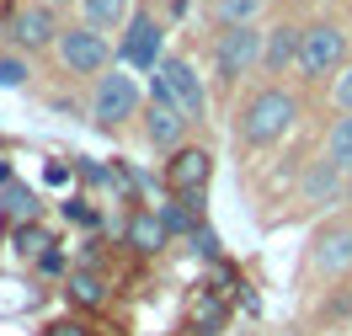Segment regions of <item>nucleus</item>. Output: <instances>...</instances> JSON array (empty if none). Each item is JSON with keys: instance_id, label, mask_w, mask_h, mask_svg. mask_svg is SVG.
Listing matches in <instances>:
<instances>
[{"instance_id": "obj_1", "label": "nucleus", "mask_w": 352, "mask_h": 336, "mask_svg": "<svg viewBox=\"0 0 352 336\" xmlns=\"http://www.w3.org/2000/svg\"><path fill=\"white\" fill-rule=\"evenodd\" d=\"M299 117H305L299 91H288L283 80H262L235 112V139H241V150H272L294 134Z\"/></svg>"}, {"instance_id": "obj_2", "label": "nucleus", "mask_w": 352, "mask_h": 336, "mask_svg": "<svg viewBox=\"0 0 352 336\" xmlns=\"http://www.w3.org/2000/svg\"><path fill=\"white\" fill-rule=\"evenodd\" d=\"M54 65H59V75H69V80H102V75L118 65V48H112L107 32H96V27H86V22H69L65 32H59V43H54Z\"/></svg>"}, {"instance_id": "obj_3", "label": "nucleus", "mask_w": 352, "mask_h": 336, "mask_svg": "<svg viewBox=\"0 0 352 336\" xmlns=\"http://www.w3.org/2000/svg\"><path fill=\"white\" fill-rule=\"evenodd\" d=\"M144 86H139V75L123 65H112L102 80H91V123L102 128V134H118L123 123H133L139 112H144Z\"/></svg>"}, {"instance_id": "obj_4", "label": "nucleus", "mask_w": 352, "mask_h": 336, "mask_svg": "<svg viewBox=\"0 0 352 336\" xmlns=\"http://www.w3.org/2000/svg\"><path fill=\"white\" fill-rule=\"evenodd\" d=\"M352 59V32L331 16H315L305 22V38H299V80H336Z\"/></svg>"}, {"instance_id": "obj_5", "label": "nucleus", "mask_w": 352, "mask_h": 336, "mask_svg": "<svg viewBox=\"0 0 352 336\" xmlns=\"http://www.w3.org/2000/svg\"><path fill=\"white\" fill-rule=\"evenodd\" d=\"M208 65L219 91H235L245 75H262V27H219L208 43Z\"/></svg>"}, {"instance_id": "obj_6", "label": "nucleus", "mask_w": 352, "mask_h": 336, "mask_svg": "<svg viewBox=\"0 0 352 336\" xmlns=\"http://www.w3.org/2000/svg\"><path fill=\"white\" fill-rule=\"evenodd\" d=\"M150 96H166L192 128L208 123V86H203V75L192 69V59H182V54H160L155 80H150Z\"/></svg>"}, {"instance_id": "obj_7", "label": "nucleus", "mask_w": 352, "mask_h": 336, "mask_svg": "<svg viewBox=\"0 0 352 336\" xmlns=\"http://www.w3.org/2000/svg\"><path fill=\"white\" fill-rule=\"evenodd\" d=\"M59 32H65V22H59V11L48 5V0H22V5H11L6 11V38H11V48L16 54H54V43H59Z\"/></svg>"}, {"instance_id": "obj_8", "label": "nucleus", "mask_w": 352, "mask_h": 336, "mask_svg": "<svg viewBox=\"0 0 352 336\" xmlns=\"http://www.w3.org/2000/svg\"><path fill=\"white\" fill-rule=\"evenodd\" d=\"M208 181H214V150L208 144H182L171 155L160 160V187L171 192V198H203L208 192Z\"/></svg>"}, {"instance_id": "obj_9", "label": "nucleus", "mask_w": 352, "mask_h": 336, "mask_svg": "<svg viewBox=\"0 0 352 336\" xmlns=\"http://www.w3.org/2000/svg\"><path fill=\"white\" fill-rule=\"evenodd\" d=\"M160 43H166V27L150 5H133L129 27H123V43H118V65L133 69V75H155L160 65Z\"/></svg>"}, {"instance_id": "obj_10", "label": "nucleus", "mask_w": 352, "mask_h": 336, "mask_svg": "<svg viewBox=\"0 0 352 336\" xmlns=\"http://www.w3.org/2000/svg\"><path fill=\"white\" fill-rule=\"evenodd\" d=\"M352 272V219H326L309 240V278L336 283Z\"/></svg>"}, {"instance_id": "obj_11", "label": "nucleus", "mask_w": 352, "mask_h": 336, "mask_svg": "<svg viewBox=\"0 0 352 336\" xmlns=\"http://www.w3.org/2000/svg\"><path fill=\"white\" fill-rule=\"evenodd\" d=\"M139 128H144V144H150V150H160V155L182 150V144H187V134H192V123H187V117H182L166 96H150V102H144Z\"/></svg>"}, {"instance_id": "obj_12", "label": "nucleus", "mask_w": 352, "mask_h": 336, "mask_svg": "<svg viewBox=\"0 0 352 336\" xmlns=\"http://www.w3.org/2000/svg\"><path fill=\"white\" fill-rule=\"evenodd\" d=\"M299 38H305V27L294 16H278L272 27H262V75L267 80H283L288 69H299Z\"/></svg>"}, {"instance_id": "obj_13", "label": "nucleus", "mask_w": 352, "mask_h": 336, "mask_svg": "<svg viewBox=\"0 0 352 336\" xmlns=\"http://www.w3.org/2000/svg\"><path fill=\"white\" fill-rule=\"evenodd\" d=\"M336 203H342V171H336L331 160L315 155L305 171H299V208H305V214H326Z\"/></svg>"}, {"instance_id": "obj_14", "label": "nucleus", "mask_w": 352, "mask_h": 336, "mask_svg": "<svg viewBox=\"0 0 352 336\" xmlns=\"http://www.w3.org/2000/svg\"><path fill=\"white\" fill-rule=\"evenodd\" d=\"M166 224H160V214L155 208H133L129 214V224H123V246L129 251H139V256H160L166 251Z\"/></svg>"}, {"instance_id": "obj_15", "label": "nucleus", "mask_w": 352, "mask_h": 336, "mask_svg": "<svg viewBox=\"0 0 352 336\" xmlns=\"http://www.w3.org/2000/svg\"><path fill=\"white\" fill-rule=\"evenodd\" d=\"M65 293H69L75 310H102V304H107V278L96 267H75L65 278Z\"/></svg>"}, {"instance_id": "obj_16", "label": "nucleus", "mask_w": 352, "mask_h": 336, "mask_svg": "<svg viewBox=\"0 0 352 336\" xmlns=\"http://www.w3.org/2000/svg\"><path fill=\"white\" fill-rule=\"evenodd\" d=\"M133 16V0H80V22L96 32H123Z\"/></svg>"}, {"instance_id": "obj_17", "label": "nucleus", "mask_w": 352, "mask_h": 336, "mask_svg": "<svg viewBox=\"0 0 352 336\" xmlns=\"http://www.w3.org/2000/svg\"><path fill=\"white\" fill-rule=\"evenodd\" d=\"M320 160H331L342 177L352 171V112H342V117H331L326 139H320Z\"/></svg>"}, {"instance_id": "obj_18", "label": "nucleus", "mask_w": 352, "mask_h": 336, "mask_svg": "<svg viewBox=\"0 0 352 336\" xmlns=\"http://www.w3.org/2000/svg\"><path fill=\"white\" fill-rule=\"evenodd\" d=\"M262 11H267V0H214L208 5L214 27H262Z\"/></svg>"}, {"instance_id": "obj_19", "label": "nucleus", "mask_w": 352, "mask_h": 336, "mask_svg": "<svg viewBox=\"0 0 352 336\" xmlns=\"http://www.w3.org/2000/svg\"><path fill=\"white\" fill-rule=\"evenodd\" d=\"M0 214H6L11 224H38V192L22 187V181H11L6 198H0Z\"/></svg>"}, {"instance_id": "obj_20", "label": "nucleus", "mask_w": 352, "mask_h": 336, "mask_svg": "<svg viewBox=\"0 0 352 336\" xmlns=\"http://www.w3.org/2000/svg\"><path fill=\"white\" fill-rule=\"evenodd\" d=\"M27 80H32V59L16 54V48H6L0 54V91H27Z\"/></svg>"}, {"instance_id": "obj_21", "label": "nucleus", "mask_w": 352, "mask_h": 336, "mask_svg": "<svg viewBox=\"0 0 352 336\" xmlns=\"http://www.w3.org/2000/svg\"><path fill=\"white\" fill-rule=\"evenodd\" d=\"M11 246H16V256H48L54 240H48L43 224H16V229H11Z\"/></svg>"}, {"instance_id": "obj_22", "label": "nucleus", "mask_w": 352, "mask_h": 336, "mask_svg": "<svg viewBox=\"0 0 352 336\" xmlns=\"http://www.w3.org/2000/svg\"><path fill=\"white\" fill-rule=\"evenodd\" d=\"M331 107H336V112H352V59H347V69L331 80Z\"/></svg>"}, {"instance_id": "obj_23", "label": "nucleus", "mask_w": 352, "mask_h": 336, "mask_svg": "<svg viewBox=\"0 0 352 336\" xmlns=\"http://www.w3.org/2000/svg\"><path fill=\"white\" fill-rule=\"evenodd\" d=\"M43 336H91V326H86V320H54Z\"/></svg>"}, {"instance_id": "obj_24", "label": "nucleus", "mask_w": 352, "mask_h": 336, "mask_svg": "<svg viewBox=\"0 0 352 336\" xmlns=\"http://www.w3.org/2000/svg\"><path fill=\"white\" fill-rule=\"evenodd\" d=\"M65 219H75V224H96V214L86 208V198H69V203H65Z\"/></svg>"}, {"instance_id": "obj_25", "label": "nucleus", "mask_w": 352, "mask_h": 336, "mask_svg": "<svg viewBox=\"0 0 352 336\" xmlns=\"http://www.w3.org/2000/svg\"><path fill=\"white\" fill-rule=\"evenodd\" d=\"M38 262H43V272H65V256H59V251H48V256H38Z\"/></svg>"}, {"instance_id": "obj_26", "label": "nucleus", "mask_w": 352, "mask_h": 336, "mask_svg": "<svg viewBox=\"0 0 352 336\" xmlns=\"http://www.w3.org/2000/svg\"><path fill=\"white\" fill-rule=\"evenodd\" d=\"M342 203H347V208H352V171H347V177H342Z\"/></svg>"}, {"instance_id": "obj_27", "label": "nucleus", "mask_w": 352, "mask_h": 336, "mask_svg": "<svg viewBox=\"0 0 352 336\" xmlns=\"http://www.w3.org/2000/svg\"><path fill=\"white\" fill-rule=\"evenodd\" d=\"M288 5H315V0H288Z\"/></svg>"}, {"instance_id": "obj_28", "label": "nucleus", "mask_w": 352, "mask_h": 336, "mask_svg": "<svg viewBox=\"0 0 352 336\" xmlns=\"http://www.w3.org/2000/svg\"><path fill=\"white\" fill-rule=\"evenodd\" d=\"M59 5H80V0H59Z\"/></svg>"}, {"instance_id": "obj_29", "label": "nucleus", "mask_w": 352, "mask_h": 336, "mask_svg": "<svg viewBox=\"0 0 352 336\" xmlns=\"http://www.w3.org/2000/svg\"><path fill=\"white\" fill-rule=\"evenodd\" d=\"M0 5H6V0H0Z\"/></svg>"}]
</instances>
